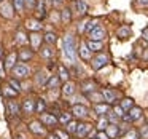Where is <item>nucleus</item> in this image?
<instances>
[{
  "mask_svg": "<svg viewBox=\"0 0 148 139\" xmlns=\"http://www.w3.org/2000/svg\"><path fill=\"white\" fill-rule=\"evenodd\" d=\"M13 11H14V7L11 5V2H8V0H3V2H0V15L3 18H7V19H10V18H13Z\"/></svg>",
  "mask_w": 148,
  "mask_h": 139,
  "instance_id": "obj_4",
  "label": "nucleus"
},
{
  "mask_svg": "<svg viewBox=\"0 0 148 139\" xmlns=\"http://www.w3.org/2000/svg\"><path fill=\"white\" fill-rule=\"evenodd\" d=\"M105 133H107V136L108 138H118L119 136V133H121V129H119V126L118 125H108L107 126V129H105Z\"/></svg>",
  "mask_w": 148,
  "mask_h": 139,
  "instance_id": "obj_23",
  "label": "nucleus"
},
{
  "mask_svg": "<svg viewBox=\"0 0 148 139\" xmlns=\"http://www.w3.org/2000/svg\"><path fill=\"white\" fill-rule=\"evenodd\" d=\"M70 120H72V113H69V112H61V115H59L58 122H59V123H64V125H67Z\"/></svg>",
  "mask_w": 148,
  "mask_h": 139,
  "instance_id": "obj_39",
  "label": "nucleus"
},
{
  "mask_svg": "<svg viewBox=\"0 0 148 139\" xmlns=\"http://www.w3.org/2000/svg\"><path fill=\"white\" fill-rule=\"evenodd\" d=\"M0 2H3V0H0Z\"/></svg>",
  "mask_w": 148,
  "mask_h": 139,
  "instance_id": "obj_57",
  "label": "nucleus"
},
{
  "mask_svg": "<svg viewBox=\"0 0 148 139\" xmlns=\"http://www.w3.org/2000/svg\"><path fill=\"white\" fill-rule=\"evenodd\" d=\"M16 43L21 46H24L26 43H29V37H27V34L24 32V30H18L16 34Z\"/></svg>",
  "mask_w": 148,
  "mask_h": 139,
  "instance_id": "obj_27",
  "label": "nucleus"
},
{
  "mask_svg": "<svg viewBox=\"0 0 148 139\" xmlns=\"http://www.w3.org/2000/svg\"><path fill=\"white\" fill-rule=\"evenodd\" d=\"M8 85H10V86L13 88V90H16L18 93H19V91H21V83H19V82H18V80H16V78H11V80L8 82Z\"/></svg>",
  "mask_w": 148,
  "mask_h": 139,
  "instance_id": "obj_46",
  "label": "nucleus"
},
{
  "mask_svg": "<svg viewBox=\"0 0 148 139\" xmlns=\"http://www.w3.org/2000/svg\"><path fill=\"white\" fill-rule=\"evenodd\" d=\"M96 88H97V85L94 83L92 80H84L83 83H81V90H83V93H86V94L96 91Z\"/></svg>",
  "mask_w": 148,
  "mask_h": 139,
  "instance_id": "obj_21",
  "label": "nucleus"
},
{
  "mask_svg": "<svg viewBox=\"0 0 148 139\" xmlns=\"http://www.w3.org/2000/svg\"><path fill=\"white\" fill-rule=\"evenodd\" d=\"M58 77H59V80L61 82H69V78H70V74H69V71H67V67L65 66H59L58 67Z\"/></svg>",
  "mask_w": 148,
  "mask_h": 139,
  "instance_id": "obj_25",
  "label": "nucleus"
},
{
  "mask_svg": "<svg viewBox=\"0 0 148 139\" xmlns=\"http://www.w3.org/2000/svg\"><path fill=\"white\" fill-rule=\"evenodd\" d=\"M40 55L45 59L53 58V56H54V48H53V45H45L43 48H40Z\"/></svg>",
  "mask_w": 148,
  "mask_h": 139,
  "instance_id": "obj_24",
  "label": "nucleus"
},
{
  "mask_svg": "<svg viewBox=\"0 0 148 139\" xmlns=\"http://www.w3.org/2000/svg\"><path fill=\"white\" fill-rule=\"evenodd\" d=\"M49 77H51V75L46 71H38L37 72V77H35V83L38 85V86L45 88V85H46V82L49 80Z\"/></svg>",
  "mask_w": 148,
  "mask_h": 139,
  "instance_id": "obj_11",
  "label": "nucleus"
},
{
  "mask_svg": "<svg viewBox=\"0 0 148 139\" xmlns=\"http://www.w3.org/2000/svg\"><path fill=\"white\" fill-rule=\"evenodd\" d=\"M140 117H142V109L140 107H132V109L127 110V113H124L123 118H124L126 122H135V120H138Z\"/></svg>",
  "mask_w": 148,
  "mask_h": 139,
  "instance_id": "obj_7",
  "label": "nucleus"
},
{
  "mask_svg": "<svg viewBox=\"0 0 148 139\" xmlns=\"http://www.w3.org/2000/svg\"><path fill=\"white\" fill-rule=\"evenodd\" d=\"M61 19H62V23H64V24H69V23H70L72 13H70V10H69V8H64V10L61 11Z\"/></svg>",
  "mask_w": 148,
  "mask_h": 139,
  "instance_id": "obj_37",
  "label": "nucleus"
},
{
  "mask_svg": "<svg viewBox=\"0 0 148 139\" xmlns=\"http://www.w3.org/2000/svg\"><path fill=\"white\" fill-rule=\"evenodd\" d=\"M107 64H108V56L103 55V53H100V55L94 56V58L91 59V67H92L94 71H99V69L105 67Z\"/></svg>",
  "mask_w": 148,
  "mask_h": 139,
  "instance_id": "obj_3",
  "label": "nucleus"
},
{
  "mask_svg": "<svg viewBox=\"0 0 148 139\" xmlns=\"http://www.w3.org/2000/svg\"><path fill=\"white\" fill-rule=\"evenodd\" d=\"M138 136H140L142 139H148V125H145L143 128L140 129V133H138Z\"/></svg>",
  "mask_w": 148,
  "mask_h": 139,
  "instance_id": "obj_48",
  "label": "nucleus"
},
{
  "mask_svg": "<svg viewBox=\"0 0 148 139\" xmlns=\"http://www.w3.org/2000/svg\"><path fill=\"white\" fill-rule=\"evenodd\" d=\"M113 112H115L116 115L119 117V118H123V117H124V110H123V109H121V107H119V106L113 107Z\"/></svg>",
  "mask_w": 148,
  "mask_h": 139,
  "instance_id": "obj_49",
  "label": "nucleus"
},
{
  "mask_svg": "<svg viewBox=\"0 0 148 139\" xmlns=\"http://www.w3.org/2000/svg\"><path fill=\"white\" fill-rule=\"evenodd\" d=\"M108 125L110 123H108V120H107V117H100L99 123H97V129H99V131H105Z\"/></svg>",
  "mask_w": 148,
  "mask_h": 139,
  "instance_id": "obj_40",
  "label": "nucleus"
},
{
  "mask_svg": "<svg viewBox=\"0 0 148 139\" xmlns=\"http://www.w3.org/2000/svg\"><path fill=\"white\" fill-rule=\"evenodd\" d=\"M105 37H107V32L102 26H97L94 30L89 32V40H94V42H102Z\"/></svg>",
  "mask_w": 148,
  "mask_h": 139,
  "instance_id": "obj_5",
  "label": "nucleus"
},
{
  "mask_svg": "<svg viewBox=\"0 0 148 139\" xmlns=\"http://www.w3.org/2000/svg\"><path fill=\"white\" fill-rule=\"evenodd\" d=\"M105 117H107V120H108V123H113V125H116V123H118V120H119V117L116 115L113 110H110V112L107 113Z\"/></svg>",
  "mask_w": 148,
  "mask_h": 139,
  "instance_id": "obj_41",
  "label": "nucleus"
},
{
  "mask_svg": "<svg viewBox=\"0 0 148 139\" xmlns=\"http://www.w3.org/2000/svg\"><path fill=\"white\" fill-rule=\"evenodd\" d=\"M16 59H18V53H10L5 59L3 66H5V71H13V67L16 66Z\"/></svg>",
  "mask_w": 148,
  "mask_h": 139,
  "instance_id": "obj_14",
  "label": "nucleus"
},
{
  "mask_svg": "<svg viewBox=\"0 0 148 139\" xmlns=\"http://www.w3.org/2000/svg\"><path fill=\"white\" fill-rule=\"evenodd\" d=\"M80 56H81V59H84V61L91 59V50L86 46V42H83L80 45Z\"/></svg>",
  "mask_w": 148,
  "mask_h": 139,
  "instance_id": "obj_29",
  "label": "nucleus"
},
{
  "mask_svg": "<svg viewBox=\"0 0 148 139\" xmlns=\"http://www.w3.org/2000/svg\"><path fill=\"white\" fill-rule=\"evenodd\" d=\"M46 110V101L43 99V98H38L35 102V112L37 113H45Z\"/></svg>",
  "mask_w": 148,
  "mask_h": 139,
  "instance_id": "obj_30",
  "label": "nucleus"
},
{
  "mask_svg": "<svg viewBox=\"0 0 148 139\" xmlns=\"http://www.w3.org/2000/svg\"><path fill=\"white\" fill-rule=\"evenodd\" d=\"M29 42H30V45H32L34 50H40L42 42H43V35H40L38 32H32L29 35Z\"/></svg>",
  "mask_w": 148,
  "mask_h": 139,
  "instance_id": "obj_10",
  "label": "nucleus"
},
{
  "mask_svg": "<svg viewBox=\"0 0 148 139\" xmlns=\"http://www.w3.org/2000/svg\"><path fill=\"white\" fill-rule=\"evenodd\" d=\"M62 51H64V56L70 64H75L77 62V40H75L73 35L67 34L62 40Z\"/></svg>",
  "mask_w": 148,
  "mask_h": 139,
  "instance_id": "obj_1",
  "label": "nucleus"
},
{
  "mask_svg": "<svg viewBox=\"0 0 148 139\" xmlns=\"http://www.w3.org/2000/svg\"><path fill=\"white\" fill-rule=\"evenodd\" d=\"M2 56H3V48L0 46V59H2Z\"/></svg>",
  "mask_w": 148,
  "mask_h": 139,
  "instance_id": "obj_55",
  "label": "nucleus"
},
{
  "mask_svg": "<svg viewBox=\"0 0 148 139\" xmlns=\"http://www.w3.org/2000/svg\"><path fill=\"white\" fill-rule=\"evenodd\" d=\"M97 26H99V19H89V21H86V24H84V32L89 34L91 30H94Z\"/></svg>",
  "mask_w": 148,
  "mask_h": 139,
  "instance_id": "obj_32",
  "label": "nucleus"
},
{
  "mask_svg": "<svg viewBox=\"0 0 148 139\" xmlns=\"http://www.w3.org/2000/svg\"><path fill=\"white\" fill-rule=\"evenodd\" d=\"M86 46L91 50V53H92V51H100V50H102V42H94V40H88V42H86Z\"/></svg>",
  "mask_w": 148,
  "mask_h": 139,
  "instance_id": "obj_31",
  "label": "nucleus"
},
{
  "mask_svg": "<svg viewBox=\"0 0 148 139\" xmlns=\"http://www.w3.org/2000/svg\"><path fill=\"white\" fill-rule=\"evenodd\" d=\"M116 35L119 37V39H127L129 35H131V27H126V26H123V27H119L118 29V34H116Z\"/></svg>",
  "mask_w": 148,
  "mask_h": 139,
  "instance_id": "obj_36",
  "label": "nucleus"
},
{
  "mask_svg": "<svg viewBox=\"0 0 148 139\" xmlns=\"http://www.w3.org/2000/svg\"><path fill=\"white\" fill-rule=\"evenodd\" d=\"M88 96H89V99H92L96 104H100V101H103L102 93H96V91H92V93H89Z\"/></svg>",
  "mask_w": 148,
  "mask_h": 139,
  "instance_id": "obj_43",
  "label": "nucleus"
},
{
  "mask_svg": "<svg viewBox=\"0 0 148 139\" xmlns=\"http://www.w3.org/2000/svg\"><path fill=\"white\" fill-rule=\"evenodd\" d=\"M35 7H37V0H24V8L35 10Z\"/></svg>",
  "mask_w": 148,
  "mask_h": 139,
  "instance_id": "obj_45",
  "label": "nucleus"
},
{
  "mask_svg": "<svg viewBox=\"0 0 148 139\" xmlns=\"http://www.w3.org/2000/svg\"><path fill=\"white\" fill-rule=\"evenodd\" d=\"M75 93H77V85H75L73 82L69 80L62 85V94H64V96H73Z\"/></svg>",
  "mask_w": 148,
  "mask_h": 139,
  "instance_id": "obj_13",
  "label": "nucleus"
},
{
  "mask_svg": "<svg viewBox=\"0 0 148 139\" xmlns=\"http://www.w3.org/2000/svg\"><path fill=\"white\" fill-rule=\"evenodd\" d=\"M59 86H61V80H59L58 75H51V77H49V80L46 82V85H45V88H46L48 91H51V90H58Z\"/></svg>",
  "mask_w": 148,
  "mask_h": 139,
  "instance_id": "obj_17",
  "label": "nucleus"
},
{
  "mask_svg": "<svg viewBox=\"0 0 148 139\" xmlns=\"http://www.w3.org/2000/svg\"><path fill=\"white\" fill-rule=\"evenodd\" d=\"M0 77H5V71H3V67H2V62H0Z\"/></svg>",
  "mask_w": 148,
  "mask_h": 139,
  "instance_id": "obj_52",
  "label": "nucleus"
},
{
  "mask_svg": "<svg viewBox=\"0 0 148 139\" xmlns=\"http://www.w3.org/2000/svg\"><path fill=\"white\" fill-rule=\"evenodd\" d=\"M77 128H78V122L70 120V122L67 123V126H65V131H67L69 134H77Z\"/></svg>",
  "mask_w": 148,
  "mask_h": 139,
  "instance_id": "obj_35",
  "label": "nucleus"
},
{
  "mask_svg": "<svg viewBox=\"0 0 148 139\" xmlns=\"http://www.w3.org/2000/svg\"><path fill=\"white\" fill-rule=\"evenodd\" d=\"M13 75L16 80H19V78H27L30 75V69L27 64H24V62H19V64H16L13 67Z\"/></svg>",
  "mask_w": 148,
  "mask_h": 139,
  "instance_id": "obj_2",
  "label": "nucleus"
},
{
  "mask_svg": "<svg viewBox=\"0 0 148 139\" xmlns=\"http://www.w3.org/2000/svg\"><path fill=\"white\" fill-rule=\"evenodd\" d=\"M143 35H145V40H148V29H143Z\"/></svg>",
  "mask_w": 148,
  "mask_h": 139,
  "instance_id": "obj_54",
  "label": "nucleus"
},
{
  "mask_svg": "<svg viewBox=\"0 0 148 139\" xmlns=\"http://www.w3.org/2000/svg\"><path fill=\"white\" fill-rule=\"evenodd\" d=\"M121 107L123 110H129V109H132V107H134V101L131 99V98H126V99H123L121 101Z\"/></svg>",
  "mask_w": 148,
  "mask_h": 139,
  "instance_id": "obj_38",
  "label": "nucleus"
},
{
  "mask_svg": "<svg viewBox=\"0 0 148 139\" xmlns=\"http://www.w3.org/2000/svg\"><path fill=\"white\" fill-rule=\"evenodd\" d=\"M35 15L38 19H43L46 16V8H45V0H37V7H35Z\"/></svg>",
  "mask_w": 148,
  "mask_h": 139,
  "instance_id": "obj_18",
  "label": "nucleus"
},
{
  "mask_svg": "<svg viewBox=\"0 0 148 139\" xmlns=\"http://www.w3.org/2000/svg\"><path fill=\"white\" fill-rule=\"evenodd\" d=\"M7 110H8V113H11V115H19V106L16 104V101H11V99H8L7 101Z\"/></svg>",
  "mask_w": 148,
  "mask_h": 139,
  "instance_id": "obj_22",
  "label": "nucleus"
},
{
  "mask_svg": "<svg viewBox=\"0 0 148 139\" xmlns=\"http://www.w3.org/2000/svg\"><path fill=\"white\" fill-rule=\"evenodd\" d=\"M26 27L30 29L32 32H38V30H42L43 24H40V21H37V19H29L26 23Z\"/></svg>",
  "mask_w": 148,
  "mask_h": 139,
  "instance_id": "obj_26",
  "label": "nucleus"
},
{
  "mask_svg": "<svg viewBox=\"0 0 148 139\" xmlns=\"http://www.w3.org/2000/svg\"><path fill=\"white\" fill-rule=\"evenodd\" d=\"M18 58H19V61L21 62H27V61H30V59L34 58V53H32V50H29V48H21L19 50V53H18Z\"/></svg>",
  "mask_w": 148,
  "mask_h": 139,
  "instance_id": "obj_16",
  "label": "nucleus"
},
{
  "mask_svg": "<svg viewBox=\"0 0 148 139\" xmlns=\"http://www.w3.org/2000/svg\"><path fill=\"white\" fill-rule=\"evenodd\" d=\"M42 123H45L46 126H56L59 122L54 113H42Z\"/></svg>",
  "mask_w": 148,
  "mask_h": 139,
  "instance_id": "obj_15",
  "label": "nucleus"
},
{
  "mask_svg": "<svg viewBox=\"0 0 148 139\" xmlns=\"http://www.w3.org/2000/svg\"><path fill=\"white\" fill-rule=\"evenodd\" d=\"M43 40L46 42V45H54V43L58 42V37H56L54 32H46L45 35H43Z\"/></svg>",
  "mask_w": 148,
  "mask_h": 139,
  "instance_id": "obj_33",
  "label": "nucleus"
},
{
  "mask_svg": "<svg viewBox=\"0 0 148 139\" xmlns=\"http://www.w3.org/2000/svg\"><path fill=\"white\" fill-rule=\"evenodd\" d=\"M138 138H140V136H138L137 129H129V131H126V134L123 139H138Z\"/></svg>",
  "mask_w": 148,
  "mask_h": 139,
  "instance_id": "obj_44",
  "label": "nucleus"
},
{
  "mask_svg": "<svg viewBox=\"0 0 148 139\" xmlns=\"http://www.w3.org/2000/svg\"><path fill=\"white\" fill-rule=\"evenodd\" d=\"M75 7H77L78 15H81V16L88 13V3L84 0H77V2H75Z\"/></svg>",
  "mask_w": 148,
  "mask_h": 139,
  "instance_id": "obj_28",
  "label": "nucleus"
},
{
  "mask_svg": "<svg viewBox=\"0 0 148 139\" xmlns=\"http://www.w3.org/2000/svg\"><path fill=\"white\" fill-rule=\"evenodd\" d=\"M96 139H110V138L107 136L105 131H99V133H97V138Z\"/></svg>",
  "mask_w": 148,
  "mask_h": 139,
  "instance_id": "obj_50",
  "label": "nucleus"
},
{
  "mask_svg": "<svg viewBox=\"0 0 148 139\" xmlns=\"http://www.w3.org/2000/svg\"><path fill=\"white\" fill-rule=\"evenodd\" d=\"M21 110H23L24 115H32V113L35 112V101L30 99V98L24 99L23 104H21Z\"/></svg>",
  "mask_w": 148,
  "mask_h": 139,
  "instance_id": "obj_6",
  "label": "nucleus"
},
{
  "mask_svg": "<svg viewBox=\"0 0 148 139\" xmlns=\"http://www.w3.org/2000/svg\"><path fill=\"white\" fill-rule=\"evenodd\" d=\"M29 129L34 133V134H37V136H42L43 133V126H42V122H37V120H34V122H30V125H29Z\"/></svg>",
  "mask_w": 148,
  "mask_h": 139,
  "instance_id": "obj_20",
  "label": "nucleus"
},
{
  "mask_svg": "<svg viewBox=\"0 0 148 139\" xmlns=\"http://www.w3.org/2000/svg\"><path fill=\"white\" fill-rule=\"evenodd\" d=\"M13 7L18 13H24V0H13Z\"/></svg>",
  "mask_w": 148,
  "mask_h": 139,
  "instance_id": "obj_42",
  "label": "nucleus"
},
{
  "mask_svg": "<svg viewBox=\"0 0 148 139\" xmlns=\"http://www.w3.org/2000/svg\"><path fill=\"white\" fill-rule=\"evenodd\" d=\"M56 136H58L59 139H70V134H69L67 131H61V129L56 131Z\"/></svg>",
  "mask_w": 148,
  "mask_h": 139,
  "instance_id": "obj_47",
  "label": "nucleus"
},
{
  "mask_svg": "<svg viewBox=\"0 0 148 139\" xmlns=\"http://www.w3.org/2000/svg\"><path fill=\"white\" fill-rule=\"evenodd\" d=\"M3 94L8 98V99H11V98H14V96H18V91L16 90H13V88L10 86V85H3Z\"/></svg>",
  "mask_w": 148,
  "mask_h": 139,
  "instance_id": "obj_34",
  "label": "nucleus"
},
{
  "mask_svg": "<svg viewBox=\"0 0 148 139\" xmlns=\"http://www.w3.org/2000/svg\"><path fill=\"white\" fill-rule=\"evenodd\" d=\"M46 139H59V138L56 136V133H49V134H48V138H46Z\"/></svg>",
  "mask_w": 148,
  "mask_h": 139,
  "instance_id": "obj_51",
  "label": "nucleus"
},
{
  "mask_svg": "<svg viewBox=\"0 0 148 139\" xmlns=\"http://www.w3.org/2000/svg\"><path fill=\"white\" fill-rule=\"evenodd\" d=\"M88 113H89V110H88L86 106L75 104V106L72 107V115H75L77 118H84V117H88Z\"/></svg>",
  "mask_w": 148,
  "mask_h": 139,
  "instance_id": "obj_8",
  "label": "nucleus"
},
{
  "mask_svg": "<svg viewBox=\"0 0 148 139\" xmlns=\"http://www.w3.org/2000/svg\"><path fill=\"white\" fill-rule=\"evenodd\" d=\"M138 3L143 5V7H147V5H148V0H138Z\"/></svg>",
  "mask_w": 148,
  "mask_h": 139,
  "instance_id": "obj_53",
  "label": "nucleus"
},
{
  "mask_svg": "<svg viewBox=\"0 0 148 139\" xmlns=\"http://www.w3.org/2000/svg\"><path fill=\"white\" fill-rule=\"evenodd\" d=\"M94 112L99 117H105L110 112V104H96L94 106Z\"/></svg>",
  "mask_w": 148,
  "mask_h": 139,
  "instance_id": "obj_19",
  "label": "nucleus"
},
{
  "mask_svg": "<svg viewBox=\"0 0 148 139\" xmlns=\"http://www.w3.org/2000/svg\"><path fill=\"white\" fill-rule=\"evenodd\" d=\"M91 129H92V125H91V123H78L77 136L78 138H86V136L89 134Z\"/></svg>",
  "mask_w": 148,
  "mask_h": 139,
  "instance_id": "obj_12",
  "label": "nucleus"
},
{
  "mask_svg": "<svg viewBox=\"0 0 148 139\" xmlns=\"http://www.w3.org/2000/svg\"><path fill=\"white\" fill-rule=\"evenodd\" d=\"M116 96H118V93L112 88H103L102 90V98L107 104H113L116 101Z\"/></svg>",
  "mask_w": 148,
  "mask_h": 139,
  "instance_id": "obj_9",
  "label": "nucleus"
},
{
  "mask_svg": "<svg viewBox=\"0 0 148 139\" xmlns=\"http://www.w3.org/2000/svg\"><path fill=\"white\" fill-rule=\"evenodd\" d=\"M59 2H62V0H54V3H59Z\"/></svg>",
  "mask_w": 148,
  "mask_h": 139,
  "instance_id": "obj_56",
  "label": "nucleus"
}]
</instances>
